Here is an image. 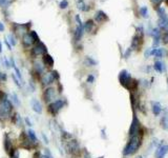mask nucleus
<instances>
[{
    "label": "nucleus",
    "instance_id": "1",
    "mask_svg": "<svg viewBox=\"0 0 168 158\" xmlns=\"http://www.w3.org/2000/svg\"><path fill=\"white\" fill-rule=\"evenodd\" d=\"M142 138H143V131L140 134L129 138V140H128V142L123 150L124 156H130V155H134V153H137L138 150L140 149L141 144H142Z\"/></svg>",
    "mask_w": 168,
    "mask_h": 158
},
{
    "label": "nucleus",
    "instance_id": "2",
    "mask_svg": "<svg viewBox=\"0 0 168 158\" xmlns=\"http://www.w3.org/2000/svg\"><path fill=\"white\" fill-rule=\"evenodd\" d=\"M13 113V104L7 99L4 93H0V121L7 120L12 117Z\"/></svg>",
    "mask_w": 168,
    "mask_h": 158
},
{
    "label": "nucleus",
    "instance_id": "3",
    "mask_svg": "<svg viewBox=\"0 0 168 158\" xmlns=\"http://www.w3.org/2000/svg\"><path fill=\"white\" fill-rule=\"evenodd\" d=\"M119 81H120L121 86H123L125 89L130 90V91L134 90L138 86V82L131 78L130 74L126 70H123V71L120 72V74H119Z\"/></svg>",
    "mask_w": 168,
    "mask_h": 158
},
{
    "label": "nucleus",
    "instance_id": "4",
    "mask_svg": "<svg viewBox=\"0 0 168 158\" xmlns=\"http://www.w3.org/2000/svg\"><path fill=\"white\" fill-rule=\"evenodd\" d=\"M64 106H65V100L64 99L54 100V101L49 103V106H48V112H49L53 116H56V115H58L59 112L64 108Z\"/></svg>",
    "mask_w": 168,
    "mask_h": 158
},
{
    "label": "nucleus",
    "instance_id": "5",
    "mask_svg": "<svg viewBox=\"0 0 168 158\" xmlns=\"http://www.w3.org/2000/svg\"><path fill=\"white\" fill-rule=\"evenodd\" d=\"M142 132V127H141V123L140 120L138 118L137 114H134V117H132V121H131L130 127H129V132H128V136L129 138L132 137V136H136V135L140 134Z\"/></svg>",
    "mask_w": 168,
    "mask_h": 158
},
{
    "label": "nucleus",
    "instance_id": "6",
    "mask_svg": "<svg viewBox=\"0 0 168 158\" xmlns=\"http://www.w3.org/2000/svg\"><path fill=\"white\" fill-rule=\"evenodd\" d=\"M66 144H65V149H66V152L70 155H77L79 154L80 152V147H79V143H78V141L76 140V139H72V138H69V139H66Z\"/></svg>",
    "mask_w": 168,
    "mask_h": 158
},
{
    "label": "nucleus",
    "instance_id": "7",
    "mask_svg": "<svg viewBox=\"0 0 168 158\" xmlns=\"http://www.w3.org/2000/svg\"><path fill=\"white\" fill-rule=\"evenodd\" d=\"M157 12H158L159 15V28L162 29V30H167L168 29V16L165 12L164 7H158L157 9Z\"/></svg>",
    "mask_w": 168,
    "mask_h": 158
},
{
    "label": "nucleus",
    "instance_id": "8",
    "mask_svg": "<svg viewBox=\"0 0 168 158\" xmlns=\"http://www.w3.org/2000/svg\"><path fill=\"white\" fill-rule=\"evenodd\" d=\"M39 41V37H38L37 33L35 31H32L30 33H26V34L23 35V38H22V42L25 46H31L32 44H34L35 42Z\"/></svg>",
    "mask_w": 168,
    "mask_h": 158
},
{
    "label": "nucleus",
    "instance_id": "9",
    "mask_svg": "<svg viewBox=\"0 0 168 158\" xmlns=\"http://www.w3.org/2000/svg\"><path fill=\"white\" fill-rule=\"evenodd\" d=\"M56 79H59V74L57 71H53V72L45 73L44 75L42 76L41 82L44 86H47L54 82Z\"/></svg>",
    "mask_w": 168,
    "mask_h": 158
},
{
    "label": "nucleus",
    "instance_id": "10",
    "mask_svg": "<svg viewBox=\"0 0 168 158\" xmlns=\"http://www.w3.org/2000/svg\"><path fill=\"white\" fill-rule=\"evenodd\" d=\"M46 53H47V48H46L44 43L41 41H38L37 43L34 45V48H32V54H33V56L45 55Z\"/></svg>",
    "mask_w": 168,
    "mask_h": 158
},
{
    "label": "nucleus",
    "instance_id": "11",
    "mask_svg": "<svg viewBox=\"0 0 168 158\" xmlns=\"http://www.w3.org/2000/svg\"><path fill=\"white\" fill-rule=\"evenodd\" d=\"M168 153V145L164 143V141H161L159 145L157 147L155 153H154V158H164L165 155Z\"/></svg>",
    "mask_w": 168,
    "mask_h": 158
},
{
    "label": "nucleus",
    "instance_id": "12",
    "mask_svg": "<svg viewBox=\"0 0 168 158\" xmlns=\"http://www.w3.org/2000/svg\"><path fill=\"white\" fill-rule=\"evenodd\" d=\"M20 138H21V147H22V148L26 149V150H30V149H33V148H36V147H37V144L34 143V142L28 138V134L22 133Z\"/></svg>",
    "mask_w": 168,
    "mask_h": 158
},
{
    "label": "nucleus",
    "instance_id": "13",
    "mask_svg": "<svg viewBox=\"0 0 168 158\" xmlns=\"http://www.w3.org/2000/svg\"><path fill=\"white\" fill-rule=\"evenodd\" d=\"M55 97H56V92H55V89H53V88H47L44 91V93H43V99H44V101L46 103L53 102L55 100Z\"/></svg>",
    "mask_w": 168,
    "mask_h": 158
},
{
    "label": "nucleus",
    "instance_id": "14",
    "mask_svg": "<svg viewBox=\"0 0 168 158\" xmlns=\"http://www.w3.org/2000/svg\"><path fill=\"white\" fill-rule=\"evenodd\" d=\"M4 150H5V152H7L10 156L12 155V153H13L15 150V149H13V144H12V141H11L10 135L9 134L4 135Z\"/></svg>",
    "mask_w": 168,
    "mask_h": 158
},
{
    "label": "nucleus",
    "instance_id": "15",
    "mask_svg": "<svg viewBox=\"0 0 168 158\" xmlns=\"http://www.w3.org/2000/svg\"><path fill=\"white\" fill-rule=\"evenodd\" d=\"M31 104H32V109L34 111L35 113L37 114H41L42 113V106L40 101L37 99H32L31 101Z\"/></svg>",
    "mask_w": 168,
    "mask_h": 158
},
{
    "label": "nucleus",
    "instance_id": "16",
    "mask_svg": "<svg viewBox=\"0 0 168 158\" xmlns=\"http://www.w3.org/2000/svg\"><path fill=\"white\" fill-rule=\"evenodd\" d=\"M95 20L98 22V23H102L104 21L108 20V17H107V15L103 12V11H98L95 15Z\"/></svg>",
    "mask_w": 168,
    "mask_h": 158
},
{
    "label": "nucleus",
    "instance_id": "17",
    "mask_svg": "<svg viewBox=\"0 0 168 158\" xmlns=\"http://www.w3.org/2000/svg\"><path fill=\"white\" fill-rule=\"evenodd\" d=\"M151 111H152L154 116H159L162 113V111H163L162 104L160 102H158V101H154L152 102V107H151Z\"/></svg>",
    "mask_w": 168,
    "mask_h": 158
},
{
    "label": "nucleus",
    "instance_id": "18",
    "mask_svg": "<svg viewBox=\"0 0 168 158\" xmlns=\"http://www.w3.org/2000/svg\"><path fill=\"white\" fill-rule=\"evenodd\" d=\"M83 32H84L83 24H82V25H78V27L76 28L75 34H74L75 41H79V40H81V38H82V36H83Z\"/></svg>",
    "mask_w": 168,
    "mask_h": 158
},
{
    "label": "nucleus",
    "instance_id": "19",
    "mask_svg": "<svg viewBox=\"0 0 168 158\" xmlns=\"http://www.w3.org/2000/svg\"><path fill=\"white\" fill-rule=\"evenodd\" d=\"M43 62H44V64L46 66H49V68H51L54 65V59L51 55H48L47 53L45 55H43Z\"/></svg>",
    "mask_w": 168,
    "mask_h": 158
},
{
    "label": "nucleus",
    "instance_id": "20",
    "mask_svg": "<svg viewBox=\"0 0 168 158\" xmlns=\"http://www.w3.org/2000/svg\"><path fill=\"white\" fill-rule=\"evenodd\" d=\"M34 69H35V72L37 73L38 75H41L44 72V65H42L41 62L36 61L34 63Z\"/></svg>",
    "mask_w": 168,
    "mask_h": 158
},
{
    "label": "nucleus",
    "instance_id": "21",
    "mask_svg": "<svg viewBox=\"0 0 168 158\" xmlns=\"http://www.w3.org/2000/svg\"><path fill=\"white\" fill-rule=\"evenodd\" d=\"M161 127L164 130H168V113L166 110L164 112V115L161 118Z\"/></svg>",
    "mask_w": 168,
    "mask_h": 158
},
{
    "label": "nucleus",
    "instance_id": "22",
    "mask_svg": "<svg viewBox=\"0 0 168 158\" xmlns=\"http://www.w3.org/2000/svg\"><path fill=\"white\" fill-rule=\"evenodd\" d=\"M26 133H28V138H30V139H31V140L33 141L34 143L38 144V138H37V136H36V133H35L34 131L30 129V130H28V132H26Z\"/></svg>",
    "mask_w": 168,
    "mask_h": 158
},
{
    "label": "nucleus",
    "instance_id": "23",
    "mask_svg": "<svg viewBox=\"0 0 168 158\" xmlns=\"http://www.w3.org/2000/svg\"><path fill=\"white\" fill-rule=\"evenodd\" d=\"M12 121H13L16 125H21V124H22V119H21L20 115L18 113H15L14 115L12 116Z\"/></svg>",
    "mask_w": 168,
    "mask_h": 158
},
{
    "label": "nucleus",
    "instance_id": "24",
    "mask_svg": "<svg viewBox=\"0 0 168 158\" xmlns=\"http://www.w3.org/2000/svg\"><path fill=\"white\" fill-rule=\"evenodd\" d=\"M94 27H95V24H94V21L93 20H87L86 21V23L84 24V27H83V29H84V31L86 32H92L93 31Z\"/></svg>",
    "mask_w": 168,
    "mask_h": 158
},
{
    "label": "nucleus",
    "instance_id": "25",
    "mask_svg": "<svg viewBox=\"0 0 168 158\" xmlns=\"http://www.w3.org/2000/svg\"><path fill=\"white\" fill-rule=\"evenodd\" d=\"M154 70H155V72L160 73V74L164 71V64H163L161 61H155L154 62Z\"/></svg>",
    "mask_w": 168,
    "mask_h": 158
},
{
    "label": "nucleus",
    "instance_id": "26",
    "mask_svg": "<svg viewBox=\"0 0 168 158\" xmlns=\"http://www.w3.org/2000/svg\"><path fill=\"white\" fill-rule=\"evenodd\" d=\"M77 5H78V9L83 11V12H86V11L89 10V7L86 5L85 2H84L83 0H78V1H77Z\"/></svg>",
    "mask_w": 168,
    "mask_h": 158
},
{
    "label": "nucleus",
    "instance_id": "27",
    "mask_svg": "<svg viewBox=\"0 0 168 158\" xmlns=\"http://www.w3.org/2000/svg\"><path fill=\"white\" fill-rule=\"evenodd\" d=\"M12 63H13V68H14V70H15V75H16V77H17L19 80H22V77H21V73H20V71H19V69H18L17 66H16V64H15V62H14V59H12Z\"/></svg>",
    "mask_w": 168,
    "mask_h": 158
},
{
    "label": "nucleus",
    "instance_id": "28",
    "mask_svg": "<svg viewBox=\"0 0 168 158\" xmlns=\"http://www.w3.org/2000/svg\"><path fill=\"white\" fill-rule=\"evenodd\" d=\"M11 98H12V101H13V103H14V106H16V107H19V106H20V100H19V98H18L17 94L13 93L12 95H11Z\"/></svg>",
    "mask_w": 168,
    "mask_h": 158
},
{
    "label": "nucleus",
    "instance_id": "29",
    "mask_svg": "<svg viewBox=\"0 0 168 158\" xmlns=\"http://www.w3.org/2000/svg\"><path fill=\"white\" fill-rule=\"evenodd\" d=\"M85 64L86 65H89V66H94V65L97 64V61H96V60H94L92 57H86V59H85Z\"/></svg>",
    "mask_w": 168,
    "mask_h": 158
},
{
    "label": "nucleus",
    "instance_id": "30",
    "mask_svg": "<svg viewBox=\"0 0 168 158\" xmlns=\"http://www.w3.org/2000/svg\"><path fill=\"white\" fill-rule=\"evenodd\" d=\"M13 0H0V7H9Z\"/></svg>",
    "mask_w": 168,
    "mask_h": 158
},
{
    "label": "nucleus",
    "instance_id": "31",
    "mask_svg": "<svg viewBox=\"0 0 168 158\" xmlns=\"http://www.w3.org/2000/svg\"><path fill=\"white\" fill-rule=\"evenodd\" d=\"M140 13H141V15L143 16L144 18H147L148 17V10H147V7H142L140 9Z\"/></svg>",
    "mask_w": 168,
    "mask_h": 158
},
{
    "label": "nucleus",
    "instance_id": "32",
    "mask_svg": "<svg viewBox=\"0 0 168 158\" xmlns=\"http://www.w3.org/2000/svg\"><path fill=\"white\" fill-rule=\"evenodd\" d=\"M7 41H9V43H10L11 45H16V43H17L16 38H15L13 35H9V36H7Z\"/></svg>",
    "mask_w": 168,
    "mask_h": 158
},
{
    "label": "nucleus",
    "instance_id": "33",
    "mask_svg": "<svg viewBox=\"0 0 168 158\" xmlns=\"http://www.w3.org/2000/svg\"><path fill=\"white\" fill-rule=\"evenodd\" d=\"M159 143H160V142H159L158 139H157V138H154V139H152V141H151L150 145H149V151H150L151 149H154V147H158Z\"/></svg>",
    "mask_w": 168,
    "mask_h": 158
},
{
    "label": "nucleus",
    "instance_id": "34",
    "mask_svg": "<svg viewBox=\"0 0 168 158\" xmlns=\"http://www.w3.org/2000/svg\"><path fill=\"white\" fill-rule=\"evenodd\" d=\"M59 7H60V9H66V7H69V1L67 0H62L61 2H60V4H59Z\"/></svg>",
    "mask_w": 168,
    "mask_h": 158
},
{
    "label": "nucleus",
    "instance_id": "35",
    "mask_svg": "<svg viewBox=\"0 0 168 158\" xmlns=\"http://www.w3.org/2000/svg\"><path fill=\"white\" fill-rule=\"evenodd\" d=\"M12 78H13V80H14V82L16 83V86H18V88H21V84H20V80L16 77V75L15 74H12Z\"/></svg>",
    "mask_w": 168,
    "mask_h": 158
},
{
    "label": "nucleus",
    "instance_id": "36",
    "mask_svg": "<svg viewBox=\"0 0 168 158\" xmlns=\"http://www.w3.org/2000/svg\"><path fill=\"white\" fill-rule=\"evenodd\" d=\"M150 1L152 2V4H154V7L158 9V7H161V3H162V1H163V0H150Z\"/></svg>",
    "mask_w": 168,
    "mask_h": 158
},
{
    "label": "nucleus",
    "instance_id": "37",
    "mask_svg": "<svg viewBox=\"0 0 168 158\" xmlns=\"http://www.w3.org/2000/svg\"><path fill=\"white\" fill-rule=\"evenodd\" d=\"M161 40H163V43H168V32H165L163 37H161Z\"/></svg>",
    "mask_w": 168,
    "mask_h": 158
},
{
    "label": "nucleus",
    "instance_id": "38",
    "mask_svg": "<svg viewBox=\"0 0 168 158\" xmlns=\"http://www.w3.org/2000/svg\"><path fill=\"white\" fill-rule=\"evenodd\" d=\"M19 155H20V154H19V151L15 149L14 152H13V153H12V155H11V158H19Z\"/></svg>",
    "mask_w": 168,
    "mask_h": 158
},
{
    "label": "nucleus",
    "instance_id": "39",
    "mask_svg": "<svg viewBox=\"0 0 168 158\" xmlns=\"http://www.w3.org/2000/svg\"><path fill=\"white\" fill-rule=\"evenodd\" d=\"M94 81H95V76L94 75H88V77H87V82L88 83H93Z\"/></svg>",
    "mask_w": 168,
    "mask_h": 158
},
{
    "label": "nucleus",
    "instance_id": "40",
    "mask_svg": "<svg viewBox=\"0 0 168 158\" xmlns=\"http://www.w3.org/2000/svg\"><path fill=\"white\" fill-rule=\"evenodd\" d=\"M131 51H132V50H131L130 48H127V51L125 52V54H124V58H128V57H129V55H130V53H131Z\"/></svg>",
    "mask_w": 168,
    "mask_h": 158
},
{
    "label": "nucleus",
    "instance_id": "41",
    "mask_svg": "<svg viewBox=\"0 0 168 158\" xmlns=\"http://www.w3.org/2000/svg\"><path fill=\"white\" fill-rule=\"evenodd\" d=\"M7 80V74L0 72V81H5Z\"/></svg>",
    "mask_w": 168,
    "mask_h": 158
},
{
    "label": "nucleus",
    "instance_id": "42",
    "mask_svg": "<svg viewBox=\"0 0 168 158\" xmlns=\"http://www.w3.org/2000/svg\"><path fill=\"white\" fill-rule=\"evenodd\" d=\"M2 60H3L4 66H7V69H9V68H10V66H11V64H10V62L7 61V59L5 58V57H3V58H2Z\"/></svg>",
    "mask_w": 168,
    "mask_h": 158
},
{
    "label": "nucleus",
    "instance_id": "43",
    "mask_svg": "<svg viewBox=\"0 0 168 158\" xmlns=\"http://www.w3.org/2000/svg\"><path fill=\"white\" fill-rule=\"evenodd\" d=\"M44 155L47 158H54V156L51 155V151H49V150H45V154Z\"/></svg>",
    "mask_w": 168,
    "mask_h": 158
},
{
    "label": "nucleus",
    "instance_id": "44",
    "mask_svg": "<svg viewBox=\"0 0 168 158\" xmlns=\"http://www.w3.org/2000/svg\"><path fill=\"white\" fill-rule=\"evenodd\" d=\"M75 19H76V21L78 22V25H82V21L80 20V16H79V15H76Z\"/></svg>",
    "mask_w": 168,
    "mask_h": 158
},
{
    "label": "nucleus",
    "instance_id": "45",
    "mask_svg": "<svg viewBox=\"0 0 168 158\" xmlns=\"http://www.w3.org/2000/svg\"><path fill=\"white\" fill-rule=\"evenodd\" d=\"M24 120H25V122H26V124H28V125H30V127H32V122H31V121H30V119H28V117H26V118H25Z\"/></svg>",
    "mask_w": 168,
    "mask_h": 158
},
{
    "label": "nucleus",
    "instance_id": "46",
    "mask_svg": "<svg viewBox=\"0 0 168 158\" xmlns=\"http://www.w3.org/2000/svg\"><path fill=\"white\" fill-rule=\"evenodd\" d=\"M42 137H43V139H44V142H45V143H48V139L46 138L45 134H43V133H42Z\"/></svg>",
    "mask_w": 168,
    "mask_h": 158
},
{
    "label": "nucleus",
    "instance_id": "47",
    "mask_svg": "<svg viewBox=\"0 0 168 158\" xmlns=\"http://www.w3.org/2000/svg\"><path fill=\"white\" fill-rule=\"evenodd\" d=\"M3 30H4L3 24H2V22H0V32H3Z\"/></svg>",
    "mask_w": 168,
    "mask_h": 158
},
{
    "label": "nucleus",
    "instance_id": "48",
    "mask_svg": "<svg viewBox=\"0 0 168 158\" xmlns=\"http://www.w3.org/2000/svg\"><path fill=\"white\" fill-rule=\"evenodd\" d=\"M2 52V45H1V42H0V53Z\"/></svg>",
    "mask_w": 168,
    "mask_h": 158
},
{
    "label": "nucleus",
    "instance_id": "49",
    "mask_svg": "<svg viewBox=\"0 0 168 158\" xmlns=\"http://www.w3.org/2000/svg\"><path fill=\"white\" fill-rule=\"evenodd\" d=\"M166 4L168 5V0H166Z\"/></svg>",
    "mask_w": 168,
    "mask_h": 158
},
{
    "label": "nucleus",
    "instance_id": "50",
    "mask_svg": "<svg viewBox=\"0 0 168 158\" xmlns=\"http://www.w3.org/2000/svg\"><path fill=\"white\" fill-rule=\"evenodd\" d=\"M137 158H143V157H141V156H139V157H137Z\"/></svg>",
    "mask_w": 168,
    "mask_h": 158
},
{
    "label": "nucleus",
    "instance_id": "51",
    "mask_svg": "<svg viewBox=\"0 0 168 158\" xmlns=\"http://www.w3.org/2000/svg\"><path fill=\"white\" fill-rule=\"evenodd\" d=\"M98 158H104V157H103V156H101V157H98Z\"/></svg>",
    "mask_w": 168,
    "mask_h": 158
},
{
    "label": "nucleus",
    "instance_id": "52",
    "mask_svg": "<svg viewBox=\"0 0 168 158\" xmlns=\"http://www.w3.org/2000/svg\"><path fill=\"white\" fill-rule=\"evenodd\" d=\"M167 86H168V79H167Z\"/></svg>",
    "mask_w": 168,
    "mask_h": 158
},
{
    "label": "nucleus",
    "instance_id": "53",
    "mask_svg": "<svg viewBox=\"0 0 168 158\" xmlns=\"http://www.w3.org/2000/svg\"><path fill=\"white\" fill-rule=\"evenodd\" d=\"M0 93H1V92H0Z\"/></svg>",
    "mask_w": 168,
    "mask_h": 158
}]
</instances>
